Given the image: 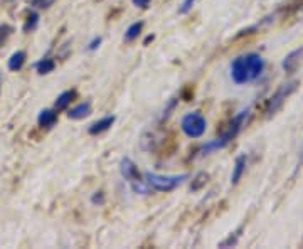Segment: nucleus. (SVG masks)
<instances>
[{"instance_id":"423d86ee","label":"nucleus","mask_w":303,"mask_h":249,"mask_svg":"<svg viewBox=\"0 0 303 249\" xmlns=\"http://www.w3.org/2000/svg\"><path fill=\"white\" fill-rule=\"evenodd\" d=\"M120 174H121V177H123L126 182H128L130 185L142 182V174H140L139 167H136L133 160L128 158V157L121 158V162H120Z\"/></svg>"},{"instance_id":"5701e85b","label":"nucleus","mask_w":303,"mask_h":249,"mask_svg":"<svg viewBox=\"0 0 303 249\" xmlns=\"http://www.w3.org/2000/svg\"><path fill=\"white\" fill-rule=\"evenodd\" d=\"M133 2V5H136V7H140V9H147L148 5H150L152 0H131Z\"/></svg>"},{"instance_id":"f3484780","label":"nucleus","mask_w":303,"mask_h":249,"mask_svg":"<svg viewBox=\"0 0 303 249\" xmlns=\"http://www.w3.org/2000/svg\"><path fill=\"white\" fill-rule=\"evenodd\" d=\"M14 32V27L9 24H2L0 25V46H4V42L7 41L9 36Z\"/></svg>"},{"instance_id":"393cba45","label":"nucleus","mask_w":303,"mask_h":249,"mask_svg":"<svg viewBox=\"0 0 303 249\" xmlns=\"http://www.w3.org/2000/svg\"><path fill=\"white\" fill-rule=\"evenodd\" d=\"M7 2H12V0H7Z\"/></svg>"},{"instance_id":"f8f14e48","label":"nucleus","mask_w":303,"mask_h":249,"mask_svg":"<svg viewBox=\"0 0 303 249\" xmlns=\"http://www.w3.org/2000/svg\"><path fill=\"white\" fill-rule=\"evenodd\" d=\"M74 98H76V91L74 90L61 93V95L58 96V99H56V103H54V108H56L58 112H63V109H66L71 103L74 101Z\"/></svg>"},{"instance_id":"b1692460","label":"nucleus","mask_w":303,"mask_h":249,"mask_svg":"<svg viewBox=\"0 0 303 249\" xmlns=\"http://www.w3.org/2000/svg\"><path fill=\"white\" fill-rule=\"evenodd\" d=\"M91 202L93 204H103V193L101 192H96V196H93Z\"/></svg>"},{"instance_id":"20e7f679","label":"nucleus","mask_w":303,"mask_h":249,"mask_svg":"<svg viewBox=\"0 0 303 249\" xmlns=\"http://www.w3.org/2000/svg\"><path fill=\"white\" fill-rule=\"evenodd\" d=\"M296 90H298V81H288V82H285V85H282L277 91L273 93L271 98L266 101L264 113H266L268 116H273L274 113H278L280 109L283 108V104L286 103V99L293 95Z\"/></svg>"},{"instance_id":"1a4fd4ad","label":"nucleus","mask_w":303,"mask_h":249,"mask_svg":"<svg viewBox=\"0 0 303 249\" xmlns=\"http://www.w3.org/2000/svg\"><path fill=\"white\" fill-rule=\"evenodd\" d=\"M246 163H247L246 155H239V157L236 158L234 167H233V174H231V184L233 185L239 184V180L242 179V175H244V172H246Z\"/></svg>"},{"instance_id":"f03ea898","label":"nucleus","mask_w":303,"mask_h":249,"mask_svg":"<svg viewBox=\"0 0 303 249\" xmlns=\"http://www.w3.org/2000/svg\"><path fill=\"white\" fill-rule=\"evenodd\" d=\"M247 115H250V109H242V112H239L238 115H236L234 118L231 120V123L228 125V128H226V131L221 136H217L216 140L206 143V145L201 148L199 153L202 155V157H204V155L212 153V152L223 150V148L228 147L229 143L239 135V131L242 130V126H244L246 120H247Z\"/></svg>"},{"instance_id":"6e6552de","label":"nucleus","mask_w":303,"mask_h":249,"mask_svg":"<svg viewBox=\"0 0 303 249\" xmlns=\"http://www.w3.org/2000/svg\"><path fill=\"white\" fill-rule=\"evenodd\" d=\"M115 120H117V116L109 115V116H104V118L95 121L90 128H88V133L90 135H100V133H104V131H108L109 128L113 126Z\"/></svg>"},{"instance_id":"6ab92c4d","label":"nucleus","mask_w":303,"mask_h":249,"mask_svg":"<svg viewBox=\"0 0 303 249\" xmlns=\"http://www.w3.org/2000/svg\"><path fill=\"white\" fill-rule=\"evenodd\" d=\"M56 0H31V5L36 9H49Z\"/></svg>"},{"instance_id":"0eeeda50","label":"nucleus","mask_w":303,"mask_h":249,"mask_svg":"<svg viewBox=\"0 0 303 249\" xmlns=\"http://www.w3.org/2000/svg\"><path fill=\"white\" fill-rule=\"evenodd\" d=\"M301 59H303V47L291 51L288 56L283 59V63H282L283 71H285V73H288V74L295 73L296 68H298L300 63H301Z\"/></svg>"},{"instance_id":"2eb2a0df","label":"nucleus","mask_w":303,"mask_h":249,"mask_svg":"<svg viewBox=\"0 0 303 249\" xmlns=\"http://www.w3.org/2000/svg\"><path fill=\"white\" fill-rule=\"evenodd\" d=\"M54 68H56V63H54L52 59H41L39 63L36 64V69H37V73L39 74H49V73H52Z\"/></svg>"},{"instance_id":"dca6fc26","label":"nucleus","mask_w":303,"mask_h":249,"mask_svg":"<svg viewBox=\"0 0 303 249\" xmlns=\"http://www.w3.org/2000/svg\"><path fill=\"white\" fill-rule=\"evenodd\" d=\"M207 180H209V174H206V172L197 174V175L194 177V180H192V184H190V190H192V192L201 190L202 187L207 184Z\"/></svg>"},{"instance_id":"f257e3e1","label":"nucleus","mask_w":303,"mask_h":249,"mask_svg":"<svg viewBox=\"0 0 303 249\" xmlns=\"http://www.w3.org/2000/svg\"><path fill=\"white\" fill-rule=\"evenodd\" d=\"M264 59L256 52L242 54L231 63V79L236 85H247L260 79L264 71Z\"/></svg>"},{"instance_id":"9d476101","label":"nucleus","mask_w":303,"mask_h":249,"mask_svg":"<svg viewBox=\"0 0 303 249\" xmlns=\"http://www.w3.org/2000/svg\"><path fill=\"white\" fill-rule=\"evenodd\" d=\"M37 123L42 128H52L54 125L58 123V109H42L39 113V118H37Z\"/></svg>"},{"instance_id":"a211bd4d","label":"nucleus","mask_w":303,"mask_h":249,"mask_svg":"<svg viewBox=\"0 0 303 249\" xmlns=\"http://www.w3.org/2000/svg\"><path fill=\"white\" fill-rule=\"evenodd\" d=\"M37 22H39V15H37V14H31L29 17H27L25 24H24V31L29 32V31H32V29H36Z\"/></svg>"},{"instance_id":"4be33fe9","label":"nucleus","mask_w":303,"mask_h":249,"mask_svg":"<svg viewBox=\"0 0 303 249\" xmlns=\"http://www.w3.org/2000/svg\"><path fill=\"white\" fill-rule=\"evenodd\" d=\"M103 42V39L101 37H95L93 41L88 44V51H96L98 47H100V44Z\"/></svg>"},{"instance_id":"7ed1b4c3","label":"nucleus","mask_w":303,"mask_h":249,"mask_svg":"<svg viewBox=\"0 0 303 249\" xmlns=\"http://www.w3.org/2000/svg\"><path fill=\"white\" fill-rule=\"evenodd\" d=\"M187 179H189L187 174H182V175H158L152 172L145 174V182L148 184V187L157 192H172L177 189L179 185L184 184Z\"/></svg>"},{"instance_id":"39448f33","label":"nucleus","mask_w":303,"mask_h":249,"mask_svg":"<svg viewBox=\"0 0 303 249\" xmlns=\"http://www.w3.org/2000/svg\"><path fill=\"white\" fill-rule=\"evenodd\" d=\"M180 128L189 138H201L204 133H206L207 121L201 113H197V112L187 113L180 121Z\"/></svg>"},{"instance_id":"aec40b11","label":"nucleus","mask_w":303,"mask_h":249,"mask_svg":"<svg viewBox=\"0 0 303 249\" xmlns=\"http://www.w3.org/2000/svg\"><path fill=\"white\" fill-rule=\"evenodd\" d=\"M194 2H196V0H184L182 5H180V9H179V14H187V12H189V10L194 7Z\"/></svg>"},{"instance_id":"9b49d317","label":"nucleus","mask_w":303,"mask_h":249,"mask_svg":"<svg viewBox=\"0 0 303 249\" xmlns=\"http://www.w3.org/2000/svg\"><path fill=\"white\" fill-rule=\"evenodd\" d=\"M90 115H91V104L86 101V103H79L78 106L71 108L68 112V118H71V120H82V118H86V116H90Z\"/></svg>"},{"instance_id":"ddd939ff","label":"nucleus","mask_w":303,"mask_h":249,"mask_svg":"<svg viewBox=\"0 0 303 249\" xmlns=\"http://www.w3.org/2000/svg\"><path fill=\"white\" fill-rule=\"evenodd\" d=\"M25 59H27V56H25L24 51L14 52L12 56H10V59H9V69L10 71H19V69H22V66H24Z\"/></svg>"},{"instance_id":"4468645a","label":"nucleus","mask_w":303,"mask_h":249,"mask_svg":"<svg viewBox=\"0 0 303 249\" xmlns=\"http://www.w3.org/2000/svg\"><path fill=\"white\" fill-rule=\"evenodd\" d=\"M142 31H143V22H135V24H131L125 32V41L131 42V41H135V39H139Z\"/></svg>"},{"instance_id":"412c9836","label":"nucleus","mask_w":303,"mask_h":249,"mask_svg":"<svg viewBox=\"0 0 303 249\" xmlns=\"http://www.w3.org/2000/svg\"><path fill=\"white\" fill-rule=\"evenodd\" d=\"M236 244H238V234H236L234 237L229 236L228 239H224L223 242H219V246H221V247H229V246H236Z\"/></svg>"}]
</instances>
